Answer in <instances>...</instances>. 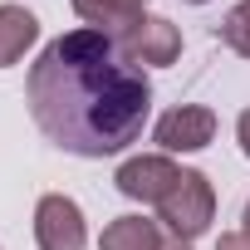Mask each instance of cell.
I'll return each instance as SVG.
<instances>
[{
  "label": "cell",
  "instance_id": "6da1fadb",
  "mask_svg": "<svg viewBox=\"0 0 250 250\" xmlns=\"http://www.w3.org/2000/svg\"><path fill=\"white\" fill-rule=\"evenodd\" d=\"M40 133L74 157H113L143 138L152 113L147 74L98 30H69L40 49L25 79Z\"/></svg>",
  "mask_w": 250,
  "mask_h": 250
},
{
  "label": "cell",
  "instance_id": "7a4b0ae2",
  "mask_svg": "<svg viewBox=\"0 0 250 250\" xmlns=\"http://www.w3.org/2000/svg\"><path fill=\"white\" fill-rule=\"evenodd\" d=\"M157 211H162V226L172 230V240H196V235H206L211 230V221H216V187L206 182V172H191V167H182V177L172 182V191L157 201Z\"/></svg>",
  "mask_w": 250,
  "mask_h": 250
},
{
  "label": "cell",
  "instance_id": "3957f363",
  "mask_svg": "<svg viewBox=\"0 0 250 250\" xmlns=\"http://www.w3.org/2000/svg\"><path fill=\"white\" fill-rule=\"evenodd\" d=\"M35 240H40V250H83L88 226H83L79 201L64 196V191L40 196V206H35Z\"/></svg>",
  "mask_w": 250,
  "mask_h": 250
},
{
  "label": "cell",
  "instance_id": "277c9868",
  "mask_svg": "<svg viewBox=\"0 0 250 250\" xmlns=\"http://www.w3.org/2000/svg\"><path fill=\"white\" fill-rule=\"evenodd\" d=\"M118 49L128 54L138 69H143V64L167 69V64H177V59H182V30H177L172 20H162V15H143L128 35L118 40Z\"/></svg>",
  "mask_w": 250,
  "mask_h": 250
},
{
  "label": "cell",
  "instance_id": "5b68a950",
  "mask_svg": "<svg viewBox=\"0 0 250 250\" xmlns=\"http://www.w3.org/2000/svg\"><path fill=\"white\" fill-rule=\"evenodd\" d=\"M152 138H157L162 152H201L216 138V113L201 108V103H177V108H167L157 118Z\"/></svg>",
  "mask_w": 250,
  "mask_h": 250
},
{
  "label": "cell",
  "instance_id": "8992f818",
  "mask_svg": "<svg viewBox=\"0 0 250 250\" xmlns=\"http://www.w3.org/2000/svg\"><path fill=\"white\" fill-rule=\"evenodd\" d=\"M182 177V167L167 157V152H152V157H128V162H123L118 167V191L123 196H128V201H162L167 191H172V182Z\"/></svg>",
  "mask_w": 250,
  "mask_h": 250
},
{
  "label": "cell",
  "instance_id": "52a82bcc",
  "mask_svg": "<svg viewBox=\"0 0 250 250\" xmlns=\"http://www.w3.org/2000/svg\"><path fill=\"white\" fill-rule=\"evenodd\" d=\"M74 15L88 30H98L108 40H123V35L143 20V5H138V0H74Z\"/></svg>",
  "mask_w": 250,
  "mask_h": 250
},
{
  "label": "cell",
  "instance_id": "ba28073f",
  "mask_svg": "<svg viewBox=\"0 0 250 250\" xmlns=\"http://www.w3.org/2000/svg\"><path fill=\"white\" fill-rule=\"evenodd\" d=\"M35 40H40V20L25 5H0V69L20 64Z\"/></svg>",
  "mask_w": 250,
  "mask_h": 250
},
{
  "label": "cell",
  "instance_id": "9c48e42d",
  "mask_svg": "<svg viewBox=\"0 0 250 250\" xmlns=\"http://www.w3.org/2000/svg\"><path fill=\"white\" fill-rule=\"evenodd\" d=\"M162 245L167 240H162L157 221H147V216H118L98 235V250H162Z\"/></svg>",
  "mask_w": 250,
  "mask_h": 250
},
{
  "label": "cell",
  "instance_id": "30bf717a",
  "mask_svg": "<svg viewBox=\"0 0 250 250\" xmlns=\"http://www.w3.org/2000/svg\"><path fill=\"white\" fill-rule=\"evenodd\" d=\"M221 44L235 49L240 59H250V0H240V5H230V15L221 20Z\"/></svg>",
  "mask_w": 250,
  "mask_h": 250
},
{
  "label": "cell",
  "instance_id": "8fae6325",
  "mask_svg": "<svg viewBox=\"0 0 250 250\" xmlns=\"http://www.w3.org/2000/svg\"><path fill=\"white\" fill-rule=\"evenodd\" d=\"M216 250H250V201H245V211H240V230L221 235V240H216Z\"/></svg>",
  "mask_w": 250,
  "mask_h": 250
},
{
  "label": "cell",
  "instance_id": "7c38bea8",
  "mask_svg": "<svg viewBox=\"0 0 250 250\" xmlns=\"http://www.w3.org/2000/svg\"><path fill=\"white\" fill-rule=\"evenodd\" d=\"M235 143H240V152L250 157V108H245V113L235 118Z\"/></svg>",
  "mask_w": 250,
  "mask_h": 250
},
{
  "label": "cell",
  "instance_id": "4fadbf2b",
  "mask_svg": "<svg viewBox=\"0 0 250 250\" xmlns=\"http://www.w3.org/2000/svg\"><path fill=\"white\" fill-rule=\"evenodd\" d=\"M162 250H191V245H187V240H172V245H162Z\"/></svg>",
  "mask_w": 250,
  "mask_h": 250
},
{
  "label": "cell",
  "instance_id": "5bb4252c",
  "mask_svg": "<svg viewBox=\"0 0 250 250\" xmlns=\"http://www.w3.org/2000/svg\"><path fill=\"white\" fill-rule=\"evenodd\" d=\"M187 5H206V0H187Z\"/></svg>",
  "mask_w": 250,
  "mask_h": 250
},
{
  "label": "cell",
  "instance_id": "9a60e30c",
  "mask_svg": "<svg viewBox=\"0 0 250 250\" xmlns=\"http://www.w3.org/2000/svg\"><path fill=\"white\" fill-rule=\"evenodd\" d=\"M138 5H147V0H138Z\"/></svg>",
  "mask_w": 250,
  "mask_h": 250
}]
</instances>
